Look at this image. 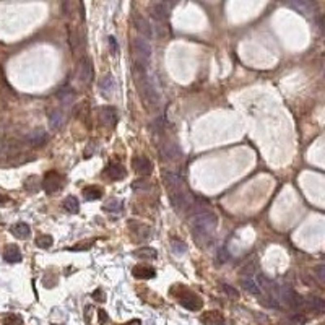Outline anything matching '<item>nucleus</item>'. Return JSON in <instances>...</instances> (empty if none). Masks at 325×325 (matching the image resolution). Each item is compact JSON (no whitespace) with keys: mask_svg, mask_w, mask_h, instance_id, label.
<instances>
[{"mask_svg":"<svg viewBox=\"0 0 325 325\" xmlns=\"http://www.w3.org/2000/svg\"><path fill=\"white\" fill-rule=\"evenodd\" d=\"M134 78H135V85H137L140 95H142V98L148 103V106L158 108V106H159V93L156 90V85H154L153 76L148 74L147 65L135 62V65H134Z\"/></svg>","mask_w":325,"mask_h":325,"instance_id":"1","label":"nucleus"},{"mask_svg":"<svg viewBox=\"0 0 325 325\" xmlns=\"http://www.w3.org/2000/svg\"><path fill=\"white\" fill-rule=\"evenodd\" d=\"M192 228L197 236H210L218 226V218L211 211H202L192 216Z\"/></svg>","mask_w":325,"mask_h":325,"instance_id":"2","label":"nucleus"},{"mask_svg":"<svg viewBox=\"0 0 325 325\" xmlns=\"http://www.w3.org/2000/svg\"><path fill=\"white\" fill-rule=\"evenodd\" d=\"M132 47H134V56L137 59L135 62L147 65L150 57H152V46H150V42L147 39H143V38H135Z\"/></svg>","mask_w":325,"mask_h":325,"instance_id":"3","label":"nucleus"},{"mask_svg":"<svg viewBox=\"0 0 325 325\" xmlns=\"http://www.w3.org/2000/svg\"><path fill=\"white\" fill-rule=\"evenodd\" d=\"M169 202H171V205L176 208L177 211H181L192 207L193 198L191 193H187L186 191H176L169 193Z\"/></svg>","mask_w":325,"mask_h":325,"instance_id":"4","label":"nucleus"},{"mask_svg":"<svg viewBox=\"0 0 325 325\" xmlns=\"http://www.w3.org/2000/svg\"><path fill=\"white\" fill-rule=\"evenodd\" d=\"M62 186H64V177L56 171H49L44 176V181H42V187H44V191L47 193L59 192L62 189Z\"/></svg>","mask_w":325,"mask_h":325,"instance_id":"5","label":"nucleus"},{"mask_svg":"<svg viewBox=\"0 0 325 325\" xmlns=\"http://www.w3.org/2000/svg\"><path fill=\"white\" fill-rule=\"evenodd\" d=\"M179 304L189 310H200L203 307V301L200 299V296H197L192 291H184L179 296Z\"/></svg>","mask_w":325,"mask_h":325,"instance_id":"6","label":"nucleus"},{"mask_svg":"<svg viewBox=\"0 0 325 325\" xmlns=\"http://www.w3.org/2000/svg\"><path fill=\"white\" fill-rule=\"evenodd\" d=\"M163 179L164 182H166L168 189L171 192H176V191H182L184 189V177L181 174L174 172V171H169V169H164L163 171Z\"/></svg>","mask_w":325,"mask_h":325,"instance_id":"7","label":"nucleus"},{"mask_svg":"<svg viewBox=\"0 0 325 325\" xmlns=\"http://www.w3.org/2000/svg\"><path fill=\"white\" fill-rule=\"evenodd\" d=\"M132 21H134V26H135V30H137L140 35V38H143V39H152V36H153V31H152V26H150V23H148V20L145 18L143 15H138V13H135L134 15V18H132Z\"/></svg>","mask_w":325,"mask_h":325,"instance_id":"8","label":"nucleus"},{"mask_svg":"<svg viewBox=\"0 0 325 325\" xmlns=\"http://www.w3.org/2000/svg\"><path fill=\"white\" fill-rule=\"evenodd\" d=\"M150 13H152V18L158 23V25H164L169 18V7L166 5V3H161V2L152 3V7H150Z\"/></svg>","mask_w":325,"mask_h":325,"instance_id":"9","label":"nucleus"},{"mask_svg":"<svg viewBox=\"0 0 325 325\" xmlns=\"http://www.w3.org/2000/svg\"><path fill=\"white\" fill-rule=\"evenodd\" d=\"M91 76H93V64L90 62V59L83 57L78 64V69H76V78L80 83L86 85L91 80Z\"/></svg>","mask_w":325,"mask_h":325,"instance_id":"10","label":"nucleus"},{"mask_svg":"<svg viewBox=\"0 0 325 325\" xmlns=\"http://www.w3.org/2000/svg\"><path fill=\"white\" fill-rule=\"evenodd\" d=\"M125 169L122 164H117V163H109L108 168L103 171V177L109 179V181H120V179L125 177Z\"/></svg>","mask_w":325,"mask_h":325,"instance_id":"11","label":"nucleus"},{"mask_svg":"<svg viewBox=\"0 0 325 325\" xmlns=\"http://www.w3.org/2000/svg\"><path fill=\"white\" fill-rule=\"evenodd\" d=\"M132 164H134L135 172L142 174V176H148V174H152V171H153V163L150 161L147 156H143V154L135 156Z\"/></svg>","mask_w":325,"mask_h":325,"instance_id":"12","label":"nucleus"},{"mask_svg":"<svg viewBox=\"0 0 325 325\" xmlns=\"http://www.w3.org/2000/svg\"><path fill=\"white\" fill-rule=\"evenodd\" d=\"M159 152L164 158L168 159H177L182 156V152L181 148L177 147V143H172V142H168V143H163L161 148H159Z\"/></svg>","mask_w":325,"mask_h":325,"instance_id":"13","label":"nucleus"},{"mask_svg":"<svg viewBox=\"0 0 325 325\" xmlns=\"http://www.w3.org/2000/svg\"><path fill=\"white\" fill-rule=\"evenodd\" d=\"M3 260L8 262V264H18L21 262V252L20 247L15 244H8L3 250Z\"/></svg>","mask_w":325,"mask_h":325,"instance_id":"14","label":"nucleus"},{"mask_svg":"<svg viewBox=\"0 0 325 325\" xmlns=\"http://www.w3.org/2000/svg\"><path fill=\"white\" fill-rule=\"evenodd\" d=\"M132 273L135 278L138 280H152L156 276V270L153 268V267H145V265H137L134 267Z\"/></svg>","mask_w":325,"mask_h":325,"instance_id":"15","label":"nucleus"},{"mask_svg":"<svg viewBox=\"0 0 325 325\" xmlns=\"http://www.w3.org/2000/svg\"><path fill=\"white\" fill-rule=\"evenodd\" d=\"M202 322L205 325H225V317L218 310H208L202 315Z\"/></svg>","mask_w":325,"mask_h":325,"instance_id":"16","label":"nucleus"},{"mask_svg":"<svg viewBox=\"0 0 325 325\" xmlns=\"http://www.w3.org/2000/svg\"><path fill=\"white\" fill-rule=\"evenodd\" d=\"M241 285L244 286V289L247 291V293H250V294H260V285H259V281H257L252 275L242 276Z\"/></svg>","mask_w":325,"mask_h":325,"instance_id":"17","label":"nucleus"},{"mask_svg":"<svg viewBox=\"0 0 325 325\" xmlns=\"http://www.w3.org/2000/svg\"><path fill=\"white\" fill-rule=\"evenodd\" d=\"M10 232L18 239H28L31 234V228L26 225V223H17L10 228Z\"/></svg>","mask_w":325,"mask_h":325,"instance_id":"18","label":"nucleus"},{"mask_svg":"<svg viewBox=\"0 0 325 325\" xmlns=\"http://www.w3.org/2000/svg\"><path fill=\"white\" fill-rule=\"evenodd\" d=\"M101 119L108 127H114L115 122H117V113H115L114 108H104L101 109Z\"/></svg>","mask_w":325,"mask_h":325,"instance_id":"19","label":"nucleus"},{"mask_svg":"<svg viewBox=\"0 0 325 325\" xmlns=\"http://www.w3.org/2000/svg\"><path fill=\"white\" fill-rule=\"evenodd\" d=\"M64 120H65V114L62 113L60 109L52 111L51 115H49V127H51L52 130L60 129V127H62V124H64Z\"/></svg>","mask_w":325,"mask_h":325,"instance_id":"20","label":"nucleus"},{"mask_svg":"<svg viewBox=\"0 0 325 325\" xmlns=\"http://www.w3.org/2000/svg\"><path fill=\"white\" fill-rule=\"evenodd\" d=\"M134 255L143 260H154L158 257V252L154 250L153 247H140V249L134 252Z\"/></svg>","mask_w":325,"mask_h":325,"instance_id":"21","label":"nucleus"},{"mask_svg":"<svg viewBox=\"0 0 325 325\" xmlns=\"http://www.w3.org/2000/svg\"><path fill=\"white\" fill-rule=\"evenodd\" d=\"M99 88H101V91H103V95H106V96H111V95H113V91H114V88H115L114 76H113V75H106L104 78L101 80Z\"/></svg>","mask_w":325,"mask_h":325,"instance_id":"22","label":"nucleus"},{"mask_svg":"<svg viewBox=\"0 0 325 325\" xmlns=\"http://www.w3.org/2000/svg\"><path fill=\"white\" fill-rule=\"evenodd\" d=\"M307 306L312 310H315V312H319V314H322L324 310H325V301L322 299V298H317V296H310V298H307Z\"/></svg>","mask_w":325,"mask_h":325,"instance_id":"23","label":"nucleus"},{"mask_svg":"<svg viewBox=\"0 0 325 325\" xmlns=\"http://www.w3.org/2000/svg\"><path fill=\"white\" fill-rule=\"evenodd\" d=\"M83 195L86 200H99V198L103 197V191L96 186H91V187L83 189Z\"/></svg>","mask_w":325,"mask_h":325,"instance_id":"24","label":"nucleus"},{"mask_svg":"<svg viewBox=\"0 0 325 325\" xmlns=\"http://www.w3.org/2000/svg\"><path fill=\"white\" fill-rule=\"evenodd\" d=\"M46 138H47V135L44 130H41V129L33 130V132L28 135V140H30L33 145H41L42 142H46Z\"/></svg>","mask_w":325,"mask_h":325,"instance_id":"25","label":"nucleus"},{"mask_svg":"<svg viewBox=\"0 0 325 325\" xmlns=\"http://www.w3.org/2000/svg\"><path fill=\"white\" fill-rule=\"evenodd\" d=\"M64 208L69 213H78V210H80L78 198L74 197V195H69L65 198V202H64Z\"/></svg>","mask_w":325,"mask_h":325,"instance_id":"26","label":"nucleus"},{"mask_svg":"<svg viewBox=\"0 0 325 325\" xmlns=\"http://www.w3.org/2000/svg\"><path fill=\"white\" fill-rule=\"evenodd\" d=\"M289 7H293V8H296V10L303 12L304 15H310L315 5H314V3H310V2H291Z\"/></svg>","mask_w":325,"mask_h":325,"instance_id":"27","label":"nucleus"},{"mask_svg":"<svg viewBox=\"0 0 325 325\" xmlns=\"http://www.w3.org/2000/svg\"><path fill=\"white\" fill-rule=\"evenodd\" d=\"M52 242H54V239H52V236H49V234H42L36 239V244H38V247H41V249H49L52 246Z\"/></svg>","mask_w":325,"mask_h":325,"instance_id":"28","label":"nucleus"},{"mask_svg":"<svg viewBox=\"0 0 325 325\" xmlns=\"http://www.w3.org/2000/svg\"><path fill=\"white\" fill-rule=\"evenodd\" d=\"M120 207H122V202L117 200V198H111L104 203V210L106 211H119Z\"/></svg>","mask_w":325,"mask_h":325,"instance_id":"29","label":"nucleus"},{"mask_svg":"<svg viewBox=\"0 0 325 325\" xmlns=\"http://www.w3.org/2000/svg\"><path fill=\"white\" fill-rule=\"evenodd\" d=\"M171 249H172L174 254H184V252L187 250V246L184 244V242H181V241L174 239V241L171 242Z\"/></svg>","mask_w":325,"mask_h":325,"instance_id":"30","label":"nucleus"},{"mask_svg":"<svg viewBox=\"0 0 325 325\" xmlns=\"http://www.w3.org/2000/svg\"><path fill=\"white\" fill-rule=\"evenodd\" d=\"M57 95H59V98L62 101H65V103H70V101L74 99V91H72L70 88H62Z\"/></svg>","mask_w":325,"mask_h":325,"instance_id":"31","label":"nucleus"},{"mask_svg":"<svg viewBox=\"0 0 325 325\" xmlns=\"http://www.w3.org/2000/svg\"><path fill=\"white\" fill-rule=\"evenodd\" d=\"M3 325H23V319L17 314L8 315V317L3 320Z\"/></svg>","mask_w":325,"mask_h":325,"instance_id":"32","label":"nucleus"},{"mask_svg":"<svg viewBox=\"0 0 325 325\" xmlns=\"http://www.w3.org/2000/svg\"><path fill=\"white\" fill-rule=\"evenodd\" d=\"M93 244H95V241H85V242H80V244L72 246L70 250H88Z\"/></svg>","mask_w":325,"mask_h":325,"instance_id":"33","label":"nucleus"},{"mask_svg":"<svg viewBox=\"0 0 325 325\" xmlns=\"http://www.w3.org/2000/svg\"><path fill=\"white\" fill-rule=\"evenodd\" d=\"M223 289L226 291V293H228V296H229L231 299H237V298H239V293H237V289L231 288L229 285H223Z\"/></svg>","mask_w":325,"mask_h":325,"instance_id":"34","label":"nucleus"},{"mask_svg":"<svg viewBox=\"0 0 325 325\" xmlns=\"http://www.w3.org/2000/svg\"><path fill=\"white\" fill-rule=\"evenodd\" d=\"M315 271H317V273H315V275H317L319 281H320V283H324V281H325V265H324V264H320Z\"/></svg>","mask_w":325,"mask_h":325,"instance_id":"35","label":"nucleus"},{"mask_svg":"<svg viewBox=\"0 0 325 325\" xmlns=\"http://www.w3.org/2000/svg\"><path fill=\"white\" fill-rule=\"evenodd\" d=\"M93 298H95L96 301H99V303H101V301H104V299H106V294L103 293V289L98 288V289H96L95 293H93Z\"/></svg>","mask_w":325,"mask_h":325,"instance_id":"36","label":"nucleus"},{"mask_svg":"<svg viewBox=\"0 0 325 325\" xmlns=\"http://www.w3.org/2000/svg\"><path fill=\"white\" fill-rule=\"evenodd\" d=\"M98 314H99V322H101V325H104L106 322H108V315H106V312H104L103 309L98 310Z\"/></svg>","mask_w":325,"mask_h":325,"instance_id":"37","label":"nucleus"},{"mask_svg":"<svg viewBox=\"0 0 325 325\" xmlns=\"http://www.w3.org/2000/svg\"><path fill=\"white\" fill-rule=\"evenodd\" d=\"M109 44H111V51H113V54H115V52H117V44H115V38L114 36L109 38Z\"/></svg>","mask_w":325,"mask_h":325,"instance_id":"38","label":"nucleus"},{"mask_svg":"<svg viewBox=\"0 0 325 325\" xmlns=\"http://www.w3.org/2000/svg\"><path fill=\"white\" fill-rule=\"evenodd\" d=\"M220 259H221V262H228V260H229V254L226 252L225 247H223V249L220 250Z\"/></svg>","mask_w":325,"mask_h":325,"instance_id":"39","label":"nucleus"},{"mask_svg":"<svg viewBox=\"0 0 325 325\" xmlns=\"http://www.w3.org/2000/svg\"><path fill=\"white\" fill-rule=\"evenodd\" d=\"M124 325H142V322H140L138 319H134V320H130V322H127V324H124Z\"/></svg>","mask_w":325,"mask_h":325,"instance_id":"40","label":"nucleus"},{"mask_svg":"<svg viewBox=\"0 0 325 325\" xmlns=\"http://www.w3.org/2000/svg\"><path fill=\"white\" fill-rule=\"evenodd\" d=\"M5 202H7V197L0 193V205H2V203H5Z\"/></svg>","mask_w":325,"mask_h":325,"instance_id":"41","label":"nucleus"},{"mask_svg":"<svg viewBox=\"0 0 325 325\" xmlns=\"http://www.w3.org/2000/svg\"><path fill=\"white\" fill-rule=\"evenodd\" d=\"M142 187H143V189H148L150 186H148V184H142ZM134 189H138V184H134Z\"/></svg>","mask_w":325,"mask_h":325,"instance_id":"42","label":"nucleus"}]
</instances>
